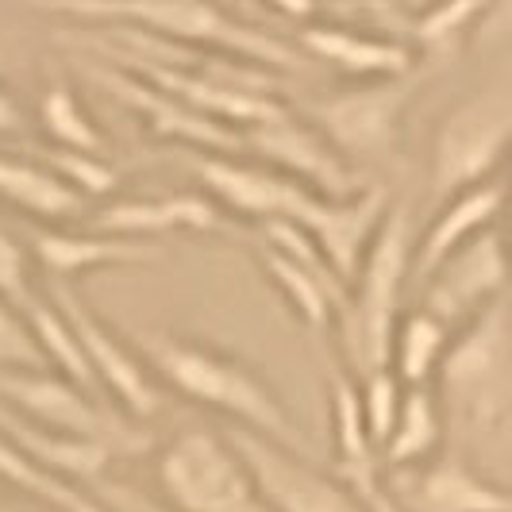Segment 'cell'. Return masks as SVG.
Masks as SVG:
<instances>
[{"label": "cell", "instance_id": "obj_28", "mask_svg": "<svg viewBox=\"0 0 512 512\" xmlns=\"http://www.w3.org/2000/svg\"><path fill=\"white\" fill-rule=\"evenodd\" d=\"M27 297V255L24 247L0 228V301L4 305H24Z\"/></svg>", "mask_w": 512, "mask_h": 512}, {"label": "cell", "instance_id": "obj_24", "mask_svg": "<svg viewBox=\"0 0 512 512\" xmlns=\"http://www.w3.org/2000/svg\"><path fill=\"white\" fill-rule=\"evenodd\" d=\"M39 124L51 135L54 151H77V154H104L101 128L93 124V116L85 112V104L66 81H51V89L39 101Z\"/></svg>", "mask_w": 512, "mask_h": 512}, {"label": "cell", "instance_id": "obj_21", "mask_svg": "<svg viewBox=\"0 0 512 512\" xmlns=\"http://www.w3.org/2000/svg\"><path fill=\"white\" fill-rule=\"evenodd\" d=\"M0 482L16 486L27 501H39V505H47L54 512H112L101 497L81 493V486L58 478L43 462L24 455L8 436H0Z\"/></svg>", "mask_w": 512, "mask_h": 512}, {"label": "cell", "instance_id": "obj_26", "mask_svg": "<svg viewBox=\"0 0 512 512\" xmlns=\"http://www.w3.org/2000/svg\"><path fill=\"white\" fill-rule=\"evenodd\" d=\"M47 355L20 305L0 301V374H47ZM54 374V370H51Z\"/></svg>", "mask_w": 512, "mask_h": 512}, {"label": "cell", "instance_id": "obj_22", "mask_svg": "<svg viewBox=\"0 0 512 512\" xmlns=\"http://www.w3.org/2000/svg\"><path fill=\"white\" fill-rule=\"evenodd\" d=\"M27 320H31V328H35V339H39V347H43V355H47V366H51L58 378H66V382H74L77 389H85V393H97L101 385L93 378V366L85 359V351H81V343H77L74 328H70V320L54 308V301H39V297H27L24 305Z\"/></svg>", "mask_w": 512, "mask_h": 512}, {"label": "cell", "instance_id": "obj_27", "mask_svg": "<svg viewBox=\"0 0 512 512\" xmlns=\"http://www.w3.org/2000/svg\"><path fill=\"white\" fill-rule=\"evenodd\" d=\"M43 162L51 166L58 178L74 189L77 197L85 201H97V197H112L120 174L116 166L104 158V154H77V151H51L43 154Z\"/></svg>", "mask_w": 512, "mask_h": 512}, {"label": "cell", "instance_id": "obj_13", "mask_svg": "<svg viewBox=\"0 0 512 512\" xmlns=\"http://www.w3.org/2000/svg\"><path fill=\"white\" fill-rule=\"evenodd\" d=\"M509 212V185L486 181L474 189H462L451 201H443L432 216V224L420 231L416 255H412V289H420L424 278L443 266L447 258L474 243L478 235L501 228V216Z\"/></svg>", "mask_w": 512, "mask_h": 512}, {"label": "cell", "instance_id": "obj_7", "mask_svg": "<svg viewBox=\"0 0 512 512\" xmlns=\"http://www.w3.org/2000/svg\"><path fill=\"white\" fill-rule=\"evenodd\" d=\"M47 297H51L54 308L70 320L77 343H81L85 359L93 366V378H97V385H101L104 393L128 412V416H135V420L158 416L162 405H166V393L158 389L151 366L139 355V347L128 343L124 335H116V328L85 305V297L77 293L74 285L54 282Z\"/></svg>", "mask_w": 512, "mask_h": 512}, {"label": "cell", "instance_id": "obj_31", "mask_svg": "<svg viewBox=\"0 0 512 512\" xmlns=\"http://www.w3.org/2000/svg\"><path fill=\"white\" fill-rule=\"evenodd\" d=\"M0 512H54L47 505H39V501H0Z\"/></svg>", "mask_w": 512, "mask_h": 512}, {"label": "cell", "instance_id": "obj_4", "mask_svg": "<svg viewBox=\"0 0 512 512\" xmlns=\"http://www.w3.org/2000/svg\"><path fill=\"white\" fill-rule=\"evenodd\" d=\"M512 154V81L489 85L459 101L432 135V197L451 201L462 189L493 181Z\"/></svg>", "mask_w": 512, "mask_h": 512}, {"label": "cell", "instance_id": "obj_16", "mask_svg": "<svg viewBox=\"0 0 512 512\" xmlns=\"http://www.w3.org/2000/svg\"><path fill=\"white\" fill-rule=\"evenodd\" d=\"M89 220V231L112 239H154L170 231H224V208L201 193H170V197H124L101 205Z\"/></svg>", "mask_w": 512, "mask_h": 512}, {"label": "cell", "instance_id": "obj_1", "mask_svg": "<svg viewBox=\"0 0 512 512\" xmlns=\"http://www.w3.org/2000/svg\"><path fill=\"white\" fill-rule=\"evenodd\" d=\"M131 339H139L135 343L139 355L170 389H178L181 397L228 416L243 432H255L278 447H289V451L312 459L308 439L301 436V428L289 416L278 389L266 382L251 362H243L224 347L189 339V335L147 332L131 335Z\"/></svg>", "mask_w": 512, "mask_h": 512}, {"label": "cell", "instance_id": "obj_15", "mask_svg": "<svg viewBox=\"0 0 512 512\" xmlns=\"http://www.w3.org/2000/svg\"><path fill=\"white\" fill-rule=\"evenodd\" d=\"M393 497L405 512H512V486L443 455L401 474V482H393Z\"/></svg>", "mask_w": 512, "mask_h": 512}, {"label": "cell", "instance_id": "obj_14", "mask_svg": "<svg viewBox=\"0 0 512 512\" xmlns=\"http://www.w3.org/2000/svg\"><path fill=\"white\" fill-rule=\"evenodd\" d=\"M301 47L355 81H389L424 66L405 39L347 24H301Z\"/></svg>", "mask_w": 512, "mask_h": 512}, {"label": "cell", "instance_id": "obj_29", "mask_svg": "<svg viewBox=\"0 0 512 512\" xmlns=\"http://www.w3.org/2000/svg\"><path fill=\"white\" fill-rule=\"evenodd\" d=\"M20 128H24V108L0 85V135H16Z\"/></svg>", "mask_w": 512, "mask_h": 512}, {"label": "cell", "instance_id": "obj_12", "mask_svg": "<svg viewBox=\"0 0 512 512\" xmlns=\"http://www.w3.org/2000/svg\"><path fill=\"white\" fill-rule=\"evenodd\" d=\"M239 135H243V147L255 151L270 170H278L289 181H301V185L324 193V197L343 201V197H355V193L366 189L359 174H355V166L335 151L308 120L278 112V116L239 131Z\"/></svg>", "mask_w": 512, "mask_h": 512}, {"label": "cell", "instance_id": "obj_33", "mask_svg": "<svg viewBox=\"0 0 512 512\" xmlns=\"http://www.w3.org/2000/svg\"><path fill=\"white\" fill-rule=\"evenodd\" d=\"M509 216H512V185H509Z\"/></svg>", "mask_w": 512, "mask_h": 512}, {"label": "cell", "instance_id": "obj_2", "mask_svg": "<svg viewBox=\"0 0 512 512\" xmlns=\"http://www.w3.org/2000/svg\"><path fill=\"white\" fill-rule=\"evenodd\" d=\"M412 255H416L412 208L409 201H393L347 289V305L335 320V332L355 378L389 366L397 324L409 312L405 289L412 285Z\"/></svg>", "mask_w": 512, "mask_h": 512}, {"label": "cell", "instance_id": "obj_17", "mask_svg": "<svg viewBox=\"0 0 512 512\" xmlns=\"http://www.w3.org/2000/svg\"><path fill=\"white\" fill-rule=\"evenodd\" d=\"M31 251L58 285H74V278L104 270V266H135V262L151 258V247H143L135 239H112V235H97V231L70 228H35Z\"/></svg>", "mask_w": 512, "mask_h": 512}, {"label": "cell", "instance_id": "obj_8", "mask_svg": "<svg viewBox=\"0 0 512 512\" xmlns=\"http://www.w3.org/2000/svg\"><path fill=\"white\" fill-rule=\"evenodd\" d=\"M0 405L54 436L93 439L112 451L139 447V436L104 401L51 370L47 374H0Z\"/></svg>", "mask_w": 512, "mask_h": 512}, {"label": "cell", "instance_id": "obj_30", "mask_svg": "<svg viewBox=\"0 0 512 512\" xmlns=\"http://www.w3.org/2000/svg\"><path fill=\"white\" fill-rule=\"evenodd\" d=\"M116 493H120V505H124V512H166L162 505H147V501L131 497L128 489H116Z\"/></svg>", "mask_w": 512, "mask_h": 512}, {"label": "cell", "instance_id": "obj_10", "mask_svg": "<svg viewBox=\"0 0 512 512\" xmlns=\"http://www.w3.org/2000/svg\"><path fill=\"white\" fill-rule=\"evenodd\" d=\"M509 285L512 262L505 247V228H493L424 278V285L416 289V308L432 312L451 332H459L482 312L501 305Z\"/></svg>", "mask_w": 512, "mask_h": 512}, {"label": "cell", "instance_id": "obj_32", "mask_svg": "<svg viewBox=\"0 0 512 512\" xmlns=\"http://www.w3.org/2000/svg\"><path fill=\"white\" fill-rule=\"evenodd\" d=\"M505 247H509V262H512V216H509V228H505Z\"/></svg>", "mask_w": 512, "mask_h": 512}, {"label": "cell", "instance_id": "obj_19", "mask_svg": "<svg viewBox=\"0 0 512 512\" xmlns=\"http://www.w3.org/2000/svg\"><path fill=\"white\" fill-rule=\"evenodd\" d=\"M443 432H447V416H443V397H439L436 385L405 389L397 428L382 447V466L409 474V470L436 462L439 447H443Z\"/></svg>", "mask_w": 512, "mask_h": 512}, {"label": "cell", "instance_id": "obj_3", "mask_svg": "<svg viewBox=\"0 0 512 512\" xmlns=\"http://www.w3.org/2000/svg\"><path fill=\"white\" fill-rule=\"evenodd\" d=\"M166 512H270L228 432L181 428L154 455Z\"/></svg>", "mask_w": 512, "mask_h": 512}, {"label": "cell", "instance_id": "obj_6", "mask_svg": "<svg viewBox=\"0 0 512 512\" xmlns=\"http://www.w3.org/2000/svg\"><path fill=\"white\" fill-rule=\"evenodd\" d=\"M512 328L509 305H493L478 320L455 332L451 351L439 370V397L462 409L466 420L493 424L509 405Z\"/></svg>", "mask_w": 512, "mask_h": 512}, {"label": "cell", "instance_id": "obj_25", "mask_svg": "<svg viewBox=\"0 0 512 512\" xmlns=\"http://www.w3.org/2000/svg\"><path fill=\"white\" fill-rule=\"evenodd\" d=\"M359 405H362V424H366V436L370 443L382 447L389 443L393 428H397V416L405 405V382L385 366V370H370L359 378Z\"/></svg>", "mask_w": 512, "mask_h": 512}, {"label": "cell", "instance_id": "obj_9", "mask_svg": "<svg viewBox=\"0 0 512 512\" xmlns=\"http://www.w3.org/2000/svg\"><path fill=\"white\" fill-rule=\"evenodd\" d=\"M81 20H112V24H139V31L151 27L162 39H181L205 51H231L243 54L247 62H274L293 66V54L278 39L262 35L258 27H247L231 20L224 8L212 4H124V8H66Z\"/></svg>", "mask_w": 512, "mask_h": 512}, {"label": "cell", "instance_id": "obj_23", "mask_svg": "<svg viewBox=\"0 0 512 512\" xmlns=\"http://www.w3.org/2000/svg\"><path fill=\"white\" fill-rule=\"evenodd\" d=\"M486 16V4H439V8H424V12L409 16L405 35H409V47L416 51L420 62L447 58L474 35L478 20H486Z\"/></svg>", "mask_w": 512, "mask_h": 512}, {"label": "cell", "instance_id": "obj_18", "mask_svg": "<svg viewBox=\"0 0 512 512\" xmlns=\"http://www.w3.org/2000/svg\"><path fill=\"white\" fill-rule=\"evenodd\" d=\"M0 201L54 228H66L89 212V201L77 197L47 162H24L12 154H0Z\"/></svg>", "mask_w": 512, "mask_h": 512}, {"label": "cell", "instance_id": "obj_5", "mask_svg": "<svg viewBox=\"0 0 512 512\" xmlns=\"http://www.w3.org/2000/svg\"><path fill=\"white\" fill-rule=\"evenodd\" d=\"M424 81V66L389 81H359L343 93L305 104V120L320 131L351 166L385 162L401 143L405 112Z\"/></svg>", "mask_w": 512, "mask_h": 512}, {"label": "cell", "instance_id": "obj_11", "mask_svg": "<svg viewBox=\"0 0 512 512\" xmlns=\"http://www.w3.org/2000/svg\"><path fill=\"white\" fill-rule=\"evenodd\" d=\"M228 439L251 466L270 512H366L359 497L328 470H320L316 459H305L243 428H228Z\"/></svg>", "mask_w": 512, "mask_h": 512}, {"label": "cell", "instance_id": "obj_20", "mask_svg": "<svg viewBox=\"0 0 512 512\" xmlns=\"http://www.w3.org/2000/svg\"><path fill=\"white\" fill-rule=\"evenodd\" d=\"M451 339H455V332L443 320H436L424 308H409L397 324V335H393L389 370L405 382V389H428V385L439 382Z\"/></svg>", "mask_w": 512, "mask_h": 512}]
</instances>
